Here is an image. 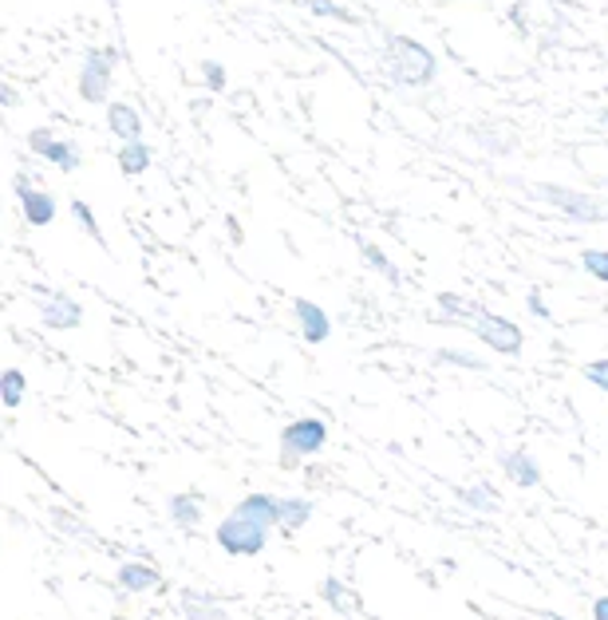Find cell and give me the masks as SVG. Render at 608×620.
I'll return each instance as SVG.
<instances>
[{
  "mask_svg": "<svg viewBox=\"0 0 608 620\" xmlns=\"http://www.w3.org/2000/svg\"><path fill=\"white\" fill-rule=\"evenodd\" d=\"M292 317H297L300 336L309 340V344H324V340L332 336V320H328V312L320 309L317 301H309V297H297V301H292Z\"/></svg>",
  "mask_w": 608,
  "mask_h": 620,
  "instance_id": "cell-10",
  "label": "cell"
},
{
  "mask_svg": "<svg viewBox=\"0 0 608 620\" xmlns=\"http://www.w3.org/2000/svg\"><path fill=\"white\" fill-rule=\"evenodd\" d=\"M459 502L474 514H498V494L490 482H474V487H459Z\"/></svg>",
  "mask_w": 608,
  "mask_h": 620,
  "instance_id": "cell-19",
  "label": "cell"
},
{
  "mask_svg": "<svg viewBox=\"0 0 608 620\" xmlns=\"http://www.w3.org/2000/svg\"><path fill=\"white\" fill-rule=\"evenodd\" d=\"M12 190H17L20 210H24V222H29V226H52V222H56V197L47 194V190L32 186L29 174H17Z\"/></svg>",
  "mask_w": 608,
  "mask_h": 620,
  "instance_id": "cell-9",
  "label": "cell"
},
{
  "mask_svg": "<svg viewBox=\"0 0 608 620\" xmlns=\"http://www.w3.org/2000/svg\"><path fill=\"white\" fill-rule=\"evenodd\" d=\"M29 151L40 154V159H47L52 167H60L64 174L79 170V162H84V154H79L75 139H60L52 127H36V131H29Z\"/></svg>",
  "mask_w": 608,
  "mask_h": 620,
  "instance_id": "cell-8",
  "label": "cell"
},
{
  "mask_svg": "<svg viewBox=\"0 0 608 620\" xmlns=\"http://www.w3.org/2000/svg\"><path fill=\"white\" fill-rule=\"evenodd\" d=\"M360 257H364V261H367V269H372V272H380V277H387V285H395V289H399V285H403V272L395 269V265H392V257H387L384 249H380V245H372V242H360Z\"/></svg>",
  "mask_w": 608,
  "mask_h": 620,
  "instance_id": "cell-20",
  "label": "cell"
},
{
  "mask_svg": "<svg viewBox=\"0 0 608 620\" xmlns=\"http://www.w3.org/2000/svg\"><path fill=\"white\" fill-rule=\"evenodd\" d=\"M498 467L505 470V479L514 482V487H522V490H534V487H542V467L534 462V455L530 451H498Z\"/></svg>",
  "mask_w": 608,
  "mask_h": 620,
  "instance_id": "cell-11",
  "label": "cell"
},
{
  "mask_svg": "<svg viewBox=\"0 0 608 620\" xmlns=\"http://www.w3.org/2000/svg\"><path fill=\"white\" fill-rule=\"evenodd\" d=\"M597 122H600V127H608V107H605V111L597 115Z\"/></svg>",
  "mask_w": 608,
  "mask_h": 620,
  "instance_id": "cell-32",
  "label": "cell"
},
{
  "mask_svg": "<svg viewBox=\"0 0 608 620\" xmlns=\"http://www.w3.org/2000/svg\"><path fill=\"white\" fill-rule=\"evenodd\" d=\"M435 304H439L447 324H470V332H474L490 352H498V356H522L525 332L518 320L498 317V312H490L487 304L467 301V297H459V292H439Z\"/></svg>",
  "mask_w": 608,
  "mask_h": 620,
  "instance_id": "cell-1",
  "label": "cell"
},
{
  "mask_svg": "<svg viewBox=\"0 0 608 620\" xmlns=\"http://www.w3.org/2000/svg\"><path fill=\"white\" fill-rule=\"evenodd\" d=\"M580 269L589 272L593 281L608 285V249H585L580 254Z\"/></svg>",
  "mask_w": 608,
  "mask_h": 620,
  "instance_id": "cell-25",
  "label": "cell"
},
{
  "mask_svg": "<svg viewBox=\"0 0 608 620\" xmlns=\"http://www.w3.org/2000/svg\"><path fill=\"white\" fill-rule=\"evenodd\" d=\"M384 72L392 84L399 87H427L439 76V60L427 44H419L415 36H387L384 44Z\"/></svg>",
  "mask_w": 608,
  "mask_h": 620,
  "instance_id": "cell-2",
  "label": "cell"
},
{
  "mask_svg": "<svg viewBox=\"0 0 608 620\" xmlns=\"http://www.w3.org/2000/svg\"><path fill=\"white\" fill-rule=\"evenodd\" d=\"M585 380L593 387H600V392H608V360H589L585 364Z\"/></svg>",
  "mask_w": 608,
  "mask_h": 620,
  "instance_id": "cell-28",
  "label": "cell"
},
{
  "mask_svg": "<svg viewBox=\"0 0 608 620\" xmlns=\"http://www.w3.org/2000/svg\"><path fill=\"white\" fill-rule=\"evenodd\" d=\"M320 597H324V601L332 605L337 612H344V617L356 609V597L348 592V585L340 581V577H324V585H320Z\"/></svg>",
  "mask_w": 608,
  "mask_h": 620,
  "instance_id": "cell-22",
  "label": "cell"
},
{
  "mask_svg": "<svg viewBox=\"0 0 608 620\" xmlns=\"http://www.w3.org/2000/svg\"><path fill=\"white\" fill-rule=\"evenodd\" d=\"M107 127L119 142H139L142 139V119L131 104H111L107 107Z\"/></svg>",
  "mask_w": 608,
  "mask_h": 620,
  "instance_id": "cell-14",
  "label": "cell"
},
{
  "mask_svg": "<svg viewBox=\"0 0 608 620\" xmlns=\"http://www.w3.org/2000/svg\"><path fill=\"white\" fill-rule=\"evenodd\" d=\"M115 64H119V52L115 47H92L79 67V99L84 104H104L111 95V79H115Z\"/></svg>",
  "mask_w": 608,
  "mask_h": 620,
  "instance_id": "cell-5",
  "label": "cell"
},
{
  "mask_svg": "<svg viewBox=\"0 0 608 620\" xmlns=\"http://www.w3.org/2000/svg\"><path fill=\"white\" fill-rule=\"evenodd\" d=\"M309 9L317 12V17H332V20H348V24H360V17H356V12L340 9L337 0H309Z\"/></svg>",
  "mask_w": 608,
  "mask_h": 620,
  "instance_id": "cell-27",
  "label": "cell"
},
{
  "mask_svg": "<svg viewBox=\"0 0 608 620\" xmlns=\"http://www.w3.org/2000/svg\"><path fill=\"white\" fill-rule=\"evenodd\" d=\"M150 159H154V154H150V147L142 139L139 142H122V147H119V170L127 174V179H139V174H147Z\"/></svg>",
  "mask_w": 608,
  "mask_h": 620,
  "instance_id": "cell-18",
  "label": "cell"
},
{
  "mask_svg": "<svg viewBox=\"0 0 608 620\" xmlns=\"http://www.w3.org/2000/svg\"><path fill=\"white\" fill-rule=\"evenodd\" d=\"M525 194L553 206L562 217H569V222H580V226H593V222H605L608 217L605 206L593 194H585V190L557 186V182H537V186H525Z\"/></svg>",
  "mask_w": 608,
  "mask_h": 620,
  "instance_id": "cell-3",
  "label": "cell"
},
{
  "mask_svg": "<svg viewBox=\"0 0 608 620\" xmlns=\"http://www.w3.org/2000/svg\"><path fill=\"white\" fill-rule=\"evenodd\" d=\"M179 601H182V612H186L182 620H230V617H225L222 605H217V597H210V592L182 589Z\"/></svg>",
  "mask_w": 608,
  "mask_h": 620,
  "instance_id": "cell-15",
  "label": "cell"
},
{
  "mask_svg": "<svg viewBox=\"0 0 608 620\" xmlns=\"http://www.w3.org/2000/svg\"><path fill=\"white\" fill-rule=\"evenodd\" d=\"M52 517H56L60 530H72V534H79V537H92V534H87V526H79V522H75V514H67V510H52Z\"/></svg>",
  "mask_w": 608,
  "mask_h": 620,
  "instance_id": "cell-30",
  "label": "cell"
},
{
  "mask_svg": "<svg viewBox=\"0 0 608 620\" xmlns=\"http://www.w3.org/2000/svg\"><path fill=\"white\" fill-rule=\"evenodd\" d=\"M214 537L230 557H257L265 545H269V530L257 526V522H249V517H242V514L222 517Z\"/></svg>",
  "mask_w": 608,
  "mask_h": 620,
  "instance_id": "cell-6",
  "label": "cell"
},
{
  "mask_svg": "<svg viewBox=\"0 0 608 620\" xmlns=\"http://www.w3.org/2000/svg\"><path fill=\"white\" fill-rule=\"evenodd\" d=\"M162 585V574L147 562H122L119 565V589L127 592H150Z\"/></svg>",
  "mask_w": 608,
  "mask_h": 620,
  "instance_id": "cell-13",
  "label": "cell"
},
{
  "mask_svg": "<svg viewBox=\"0 0 608 620\" xmlns=\"http://www.w3.org/2000/svg\"><path fill=\"white\" fill-rule=\"evenodd\" d=\"M234 514L249 517V522H257V526H265V530H281V499H277V494H265V490L245 494L234 506Z\"/></svg>",
  "mask_w": 608,
  "mask_h": 620,
  "instance_id": "cell-12",
  "label": "cell"
},
{
  "mask_svg": "<svg viewBox=\"0 0 608 620\" xmlns=\"http://www.w3.org/2000/svg\"><path fill=\"white\" fill-rule=\"evenodd\" d=\"M430 360L435 364H450V367H467V372H490V364L487 360H478L474 352H462V349H435L430 352Z\"/></svg>",
  "mask_w": 608,
  "mask_h": 620,
  "instance_id": "cell-21",
  "label": "cell"
},
{
  "mask_svg": "<svg viewBox=\"0 0 608 620\" xmlns=\"http://www.w3.org/2000/svg\"><path fill=\"white\" fill-rule=\"evenodd\" d=\"M40 297V320H44V329L52 332H72L84 324V304L67 297V292H52V289H32Z\"/></svg>",
  "mask_w": 608,
  "mask_h": 620,
  "instance_id": "cell-7",
  "label": "cell"
},
{
  "mask_svg": "<svg viewBox=\"0 0 608 620\" xmlns=\"http://www.w3.org/2000/svg\"><path fill=\"white\" fill-rule=\"evenodd\" d=\"M328 442V424L320 415H305V419H292L289 427L281 431V467L292 470L300 467L305 459L324 451Z\"/></svg>",
  "mask_w": 608,
  "mask_h": 620,
  "instance_id": "cell-4",
  "label": "cell"
},
{
  "mask_svg": "<svg viewBox=\"0 0 608 620\" xmlns=\"http://www.w3.org/2000/svg\"><path fill=\"white\" fill-rule=\"evenodd\" d=\"M72 217L84 226V234L87 237H95V245H104L107 249V237H104V229H99V222H95V214H92V206H87L84 197H72Z\"/></svg>",
  "mask_w": 608,
  "mask_h": 620,
  "instance_id": "cell-24",
  "label": "cell"
},
{
  "mask_svg": "<svg viewBox=\"0 0 608 620\" xmlns=\"http://www.w3.org/2000/svg\"><path fill=\"white\" fill-rule=\"evenodd\" d=\"M202 84H206L210 92H225V84H230L225 64H217V60H202Z\"/></svg>",
  "mask_w": 608,
  "mask_h": 620,
  "instance_id": "cell-26",
  "label": "cell"
},
{
  "mask_svg": "<svg viewBox=\"0 0 608 620\" xmlns=\"http://www.w3.org/2000/svg\"><path fill=\"white\" fill-rule=\"evenodd\" d=\"M593 620H608V597H597V601H593Z\"/></svg>",
  "mask_w": 608,
  "mask_h": 620,
  "instance_id": "cell-31",
  "label": "cell"
},
{
  "mask_svg": "<svg viewBox=\"0 0 608 620\" xmlns=\"http://www.w3.org/2000/svg\"><path fill=\"white\" fill-rule=\"evenodd\" d=\"M312 514H317V506H312V499H305V494H289V499H281V530L285 534L305 530L312 522Z\"/></svg>",
  "mask_w": 608,
  "mask_h": 620,
  "instance_id": "cell-17",
  "label": "cell"
},
{
  "mask_svg": "<svg viewBox=\"0 0 608 620\" xmlns=\"http://www.w3.org/2000/svg\"><path fill=\"white\" fill-rule=\"evenodd\" d=\"M24 392H29V380H24V372H20V367H9V372L0 376V399H4V407L24 404Z\"/></svg>",
  "mask_w": 608,
  "mask_h": 620,
  "instance_id": "cell-23",
  "label": "cell"
},
{
  "mask_svg": "<svg viewBox=\"0 0 608 620\" xmlns=\"http://www.w3.org/2000/svg\"><path fill=\"white\" fill-rule=\"evenodd\" d=\"M167 514L179 530H198L202 526V499L198 494H170Z\"/></svg>",
  "mask_w": 608,
  "mask_h": 620,
  "instance_id": "cell-16",
  "label": "cell"
},
{
  "mask_svg": "<svg viewBox=\"0 0 608 620\" xmlns=\"http://www.w3.org/2000/svg\"><path fill=\"white\" fill-rule=\"evenodd\" d=\"M525 309L534 312L537 320H550V304H545V297H542V292H537V289L525 292Z\"/></svg>",
  "mask_w": 608,
  "mask_h": 620,
  "instance_id": "cell-29",
  "label": "cell"
}]
</instances>
